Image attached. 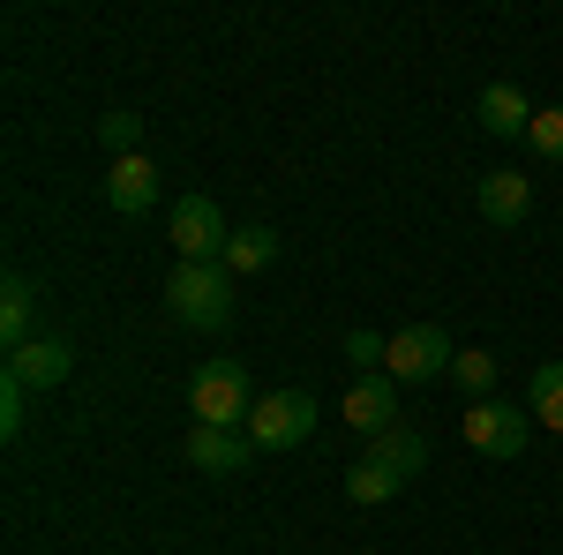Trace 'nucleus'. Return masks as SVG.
<instances>
[{
  "label": "nucleus",
  "instance_id": "1",
  "mask_svg": "<svg viewBox=\"0 0 563 555\" xmlns=\"http://www.w3.org/2000/svg\"><path fill=\"white\" fill-rule=\"evenodd\" d=\"M166 308H174L188 331H225L233 323V270L225 263H174Z\"/></svg>",
  "mask_w": 563,
  "mask_h": 555
},
{
  "label": "nucleus",
  "instance_id": "2",
  "mask_svg": "<svg viewBox=\"0 0 563 555\" xmlns=\"http://www.w3.org/2000/svg\"><path fill=\"white\" fill-rule=\"evenodd\" d=\"M188 413H196V428H241L256 413L249 368H241V360H203L196 384H188Z\"/></svg>",
  "mask_w": 563,
  "mask_h": 555
},
{
  "label": "nucleus",
  "instance_id": "3",
  "mask_svg": "<svg viewBox=\"0 0 563 555\" xmlns=\"http://www.w3.org/2000/svg\"><path fill=\"white\" fill-rule=\"evenodd\" d=\"M451 360H459V345L443 338L435 323H406V331H390L384 376L390 384H435V376H451Z\"/></svg>",
  "mask_w": 563,
  "mask_h": 555
},
{
  "label": "nucleus",
  "instance_id": "4",
  "mask_svg": "<svg viewBox=\"0 0 563 555\" xmlns=\"http://www.w3.org/2000/svg\"><path fill=\"white\" fill-rule=\"evenodd\" d=\"M308 435H316V398L308 390H271V398H256V413H249V443L256 451H301Z\"/></svg>",
  "mask_w": 563,
  "mask_h": 555
},
{
  "label": "nucleus",
  "instance_id": "5",
  "mask_svg": "<svg viewBox=\"0 0 563 555\" xmlns=\"http://www.w3.org/2000/svg\"><path fill=\"white\" fill-rule=\"evenodd\" d=\"M459 428H466V443H474L481 458H519L526 428H541V421H526V406H511V398H474Z\"/></svg>",
  "mask_w": 563,
  "mask_h": 555
},
{
  "label": "nucleus",
  "instance_id": "6",
  "mask_svg": "<svg viewBox=\"0 0 563 555\" xmlns=\"http://www.w3.org/2000/svg\"><path fill=\"white\" fill-rule=\"evenodd\" d=\"M166 233H174L180 263H225V241H233V233H225V211H218L211 196H180Z\"/></svg>",
  "mask_w": 563,
  "mask_h": 555
},
{
  "label": "nucleus",
  "instance_id": "7",
  "mask_svg": "<svg viewBox=\"0 0 563 555\" xmlns=\"http://www.w3.org/2000/svg\"><path fill=\"white\" fill-rule=\"evenodd\" d=\"M68 368H76V345H68V338H31V345H15V353H8V376H15L23 390L68 384Z\"/></svg>",
  "mask_w": 563,
  "mask_h": 555
},
{
  "label": "nucleus",
  "instance_id": "8",
  "mask_svg": "<svg viewBox=\"0 0 563 555\" xmlns=\"http://www.w3.org/2000/svg\"><path fill=\"white\" fill-rule=\"evenodd\" d=\"M158 203V166L135 151V158H113L106 166V211H121V218H143Z\"/></svg>",
  "mask_w": 563,
  "mask_h": 555
},
{
  "label": "nucleus",
  "instance_id": "9",
  "mask_svg": "<svg viewBox=\"0 0 563 555\" xmlns=\"http://www.w3.org/2000/svg\"><path fill=\"white\" fill-rule=\"evenodd\" d=\"M346 428H361V435H390V428H398V384H390V376H361V384H346Z\"/></svg>",
  "mask_w": 563,
  "mask_h": 555
},
{
  "label": "nucleus",
  "instance_id": "10",
  "mask_svg": "<svg viewBox=\"0 0 563 555\" xmlns=\"http://www.w3.org/2000/svg\"><path fill=\"white\" fill-rule=\"evenodd\" d=\"M256 458V443L241 428H188V466L196 473H241Z\"/></svg>",
  "mask_w": 563,
  "mask_h": 555
},
{
  "label": "nucleus",
  "instance_id": "11",
  "mask_svg": "<svg viewBox=\"0 0 563 555\" xmlns=\"http://www.w3.org/2000/svg\"><path fill=\"white\" fill-rule=\"evenodd\" d=\"M474 121L488 135H526V129H533V106H526L519 84H488V90H481V106H474Z\"/></svg>",
  "mask_w": 563,
  "mask_h": 555
},
{
  "label": "nucleus",
  "instance_id": "12",
  "mask_svg": "<svg viewBox=\"0 0 563 555\" xmlns=\"http://www.w3.org/2000/svg\"><path fill=\"white\" fill-rule=\"evenodd\" d=\"M526 211H533V180L526 173H488L481 180V218L488 225H519Z\"/></svg>",
  "mask_w": 563,
  "mask_h": 555
},
{
  "label": "nucleus",
  "instance_id": "13",
  "mask_svg": "<svg viewBox=\"0 0 563 555\" xmlns=\"http://www.w3.org/2000/svg\"><path fill=\"white\" fill-rule=\"evenodd\" d=\"M31 315H38V286H31V278H8V286H0V345H8V353L31 345Z\"/></svg>",
  "mask_w": 563,
  "mask_h": 555
},
{
  "label": "nucleus",
  "instance_id": "14",
  "mask_svg": "<svg viewBox=\"0 0 563 555\" xmlns=\"http://www.w3.org/2000/svg\"><path fill=\"white\" fill-rule=\"evenodd\" d=\"M376 466H390L398 480H413V473L429 466V435H413V428H390V435H376V451H368Z\"/></svg>",
  "mask_w": 563,
  "mask_h": 555
},
{
  "label": "nucleus",
  "instance_id": "15",
  "mask_svg": "<svg viewBox=\"0 0 563 555\" xmlns=\"http://www.w3.org/2000/svg\"><path fill=\"white\" fill-rule=\"evenodd\" d=\"M526 406H533V421L556 428L563 435V360H541L533 376H526Z\"/></svg>",
  "mask_w": 563,
  "mask_h": 555
},
{
  "label": "nucleus",
  "instance_id": "16",
  "mask_svg": "<svg viewBox=\"0 0 563 555\" xmlns=\"http://www.w3.org/2000/svg\"><path fill=\"white\" fill-rule=\"evenodd\" d=\"M271 256H278V233L271 225H233V241H225V270H271Z\"/></svg>",
  "mask_w": 563,
  "mask_h": 555
},
{
  "label": "nucleus",
  "instance_id": "17",
  "mask_svg": "<svg viewBox=\"0 0 563 555\" xmlns=\"http://www.w3.org/2000/svg\"><path fill=\"white\" fill-rule=\"evenodd\" d=\"M406 480L390 466H376V458H361V466H346V503H390Z\"/></svg>",
  "mask_w": 563,
  "mask_h": 555
},
{
  "label": "nucleus",
  "instance_id": "18",
  "mask_svg": "<svg viewBox=\"0 0 563 555\" xmlns=\"http://www.w3.org/2000/svg\"><path fill=\"white\" fill-rule=\"evenodd\" d=\"M451 384L466 390V398H488V390H496V353H481V345H466V353L451 360Z\"/></svg>",
  "mask_w": 563,
  "mask_h": 555
},
{
  "label": "nucleus",
  "instance_id": "19",
  "mask_svg": "<svg viewBox=\"0 0 563 555\" xmlns=\"http://www.w3.org/2000/svg\"><path fill=\"white\" fill-rule=\"evenodd\" d=\"M526 143H533L541 158H556V166H563V106H541L533 129H526Z\"/></svg>",
  "mask_w": 563,
  "mask_h": 555
},
{
  "label": "nucleus",
  "instance_id": "20",
  "mask_svg": "<svg viewBox=\"0 0 563 555\" xmlns=\"http://www.w3.org/2000/svg\"><path fill=\"white\" fill-rule=\"evenodd\" d=\"M135 135H143L135 113H106V121H98V143H106V151H121V158H135Z\"/></svg>",
  "mask_w": 563,
  "mask_h": 555
},
{
  "label": "nucleus",
  "instance_id": "21",
  "mask_svg": "<svg viewBox=\"0 0 563 555\" xmlns=\"http://www.w3.org/2000/svg\"><path fill=\"white\" fill-rule=\"evenodd\" d=\"M384 353H390V338H376V331H346V360H361V368L384 376Z\"/></svg>",
  "mask_w": 563,
  "mask_h": 555
},
{
  "label": "nucleus",
  "instance_id": "22",
  "mask_svg": "<svg viewBox=\"0 0 563 555\" xmlns=\"http://www.w3.org/2000/svg\"><path fill=\"white\" fill-rule=\"evenodd\" d=\"M23 398L31 390L15 384V376H0V435H23Z\"/></svg>",
  "mask_w": 563,
  "mask_h": 555
}]
</instances>
